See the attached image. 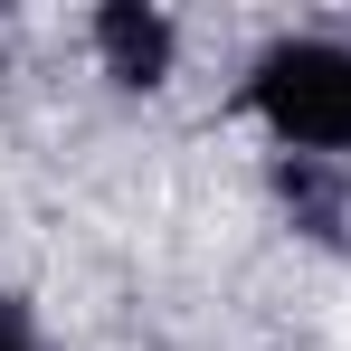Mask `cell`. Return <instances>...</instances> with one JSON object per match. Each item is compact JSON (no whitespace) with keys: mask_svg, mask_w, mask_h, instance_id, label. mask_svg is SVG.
Here are the masks:
<instances>
[{"mask_svg":"<svg viewBox=\"0 0 351 351\" xmlns=\"http://www.w3.org/2000/svg\"><path fill=\"white\" fill-rule=\"evenodd\" d=\"M171 48H180V29L162 10H143V0H105L95 10V58H105L114 86H162L171 76Z\"/></svg>","mask_w":351,"mask_h":351,"instance_id":"obj_2","label":"cell"},{"mask_svg":"<svg viewBox=\"0 0 351 351\" xmlns=\"http://www.w3.org/2000/svg\"><path fill=\"white\" fill-rule=\"evenodd\" d=\"M276 190H285V209H294V228H313V237H332L342 247L351 237V199L323 180V162H304V152H285L276 162Z\"/></svg>","mask_w":351,"mask_h":351,"instance_id":"obj_3","label":"cell"},{"mask_svg":"<svg viewBox=\"0 0 351 351\" xmlns=\"http://www.w3.org/2000/svg\"><path fill=\"white\" fill-rule=\"evenodd\" d=\"M0 351H38V342H29V323H19V304H10V294H0Z\"/></svg>","mask_w":351,"mask_h":351,"instance_id":"obj_4","label":"cell"},{"mask_svg":"<svg viewBox=\"0 0 351 351\" xmlns=\"http://www.w3.org/2000/svg\"><path fill=\"white\" fill-rule=\"evenodd\" d=\"M247 114L304 162L351 152V48L342 38H276L247 66Z\"/></svg>","mask_w":351,"mask_h":351,"instance_id":"obj_1","label":"cell"}]
</instances>
